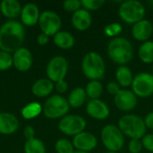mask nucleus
<instances>
[{
	"label": "nucleus",
	"instance_id": "nucleus-37",
	"mask_svg": "<svg viewBox=\"0 0 153 153\" xmlns=\"http://www.w3.org/2000/svg\"><path fill=\"white\" fill-rule=\"evenodd\" d=\"M55 89L60 94L65 93L68 90V83L65 80L59 81V82L55 83Z\"/></svg>",
	"mask_w": 153,
	"mask_h": 153
},
{
	"label": "nucleus",
	"instance_id": "nucleus-7",
	"mask_svg": "<svg viewBox=\"0 0 153 153\" xmlns=\"http://www.w3.org/2000/svg\"><path fill=\"white\" fill-rule=\"evenodd\" d=\"M100 139L108 152H118L125 145V135L116 125L104 126L100 131Z\"/></svg>",
	"mask_w": 153,
	"mask_h": 153
},
{
	"label": "nucleus",
	"instance_id": "nucleus-1",
	"mask_svg": "<svg viewBox=\"0 0 153 153\" xmlns=\"http://www.w3.org/2000/svg\"><path fill=\"white\" fill-rule=\"evenodd\" d=\"M25 38V30L22 22L9 20L0 27V50L14 53L22 48Z\"/></svg>",
	"mask_w": 153,
	"mask_h": 153
},
{
	"label": "nucleus",
	"instance_id": "nucleus-3",
	"mask_svg": "<svg viewBox=\"0 0 153 153\" xmlns=\"http://www.w3.org/2000/svg\"><path fill=\"white\" fill-rule=\"evenodd\" d=\"M81 68L84 76L90 81H100L105 77V60L98 52H88L82 57Z\"/></svg>",
	"mask_w": 153,
	"mask_h": 153
},
{
	"label": "nucleus",
	"instance_id": "nucleus-39",
	"mask_svg": "<svg viewBox=\"0 0 153 153\" xmlns=\"http://www.w3.org/2000/svg\"><path fill=\"white\" fill-rule=\"evenodd\" d=\"M143 120H144V123H145L147 129L153 130V111L148 113L145 116V117L143 118Z\"/></svg>",
	"mask_w": 153,
	"mask_h": 153
},
{
	"label": "nucleus",
	"instance_id": "nucleus-9",
	"mask_svg": "<svg viewBox=\"0 0 153 153\" xmlns=\"http://www.w3.org/2000/svg\"><path fill=\"white\" fill-rule=\"evenodd\" d=\"M69 68L67 59L63 56H55L48 63L46 67V74L48 79L53 82L65 80Z\"/></svg>",
	"mask_w": 153,
	"mask_h": 153
},
{
	"label": "nucleus",
	"instance_id": "nucleus-17",
	"mask_svg": "<svg viewBox=\"0 0 153 153\" xmlns=\"http://www.w3.org/2000/svg\"><path fill=\"white\" fill-rule=\"evenodd\" d=\"M40 12L38 5L34 3H28L22 6L21 13V22L22 25L31 27L39 22Z\"/></svg>",
	"mask_w": 153,
	"mask_h": 153
},
{
	"label": "nucleus",
	"instance_id": "nucleus-34",
	"mask_svg": "<svg viewBox=\"0 0 153 153\" xmlns=\"http://www.w3.org/2000/svg\"><path fill=\"white\" fill-rule=\"evenodd\" d=\"M143 149L142 140L140 139H131L127 144V150L130 153H141Z\"/></svg>",
	"mask_w": 153,
	"mask_h": 153
},
{
	"label": "nucleus",
	"instance_id": "nucleus-38",
	"mask_svg": "<svg viewBox=\"0 0 153 153\" xmlns=\"http://www.w3.org/2000/svg\"><path fill=\"white\" fill-rule=\"evenodd\" d=\"M23 135L26 140H30L35 138V130L31 126H26L23 130Z\"/></svg>",
	"mask_w": 153,
	"mask_h": 153
},
{
	"label": "nucleus",
	"instance_id": "nucleus-13",
	"mask_svg": "<svg viewBox=\"0 0 153 153\" xmlns=\"http://www.w3.org/2000/svg\"><path fill=\"white\" fill-rule=\"evenodd\" d=\"M72 143L76 151L90 153L98 146V138L92 133L83 131L74 136Z\"/></svg>",
	"mask_w": 153,
	"mask_h": 153
},
{
	"label": "nucleus",
	"instance_id": "nucleus-26",
	"mask_svg": "<svg viewBox=\"0 0 153 153\" xmlns=\"http://www.w3.org/2000/svg\"><path fill=\"white\" fill-rule=\"evenodd\" d=\"M84 90L90 100H99L104 92V87L100 81H89Z\"/></svg>",
	"mask_w": 153,
	"mask_h": 153
},
{
	"label": "nucleus",
	"instance_id": "nucleus-12",
	"mask_svg": "<svg viewBox=\"0 0 153 153\" xmlns=\"http://www.w3.org/2000/svg\"><path fill=\"white\" fill-rule=\"evenodd\" d=\"M114 104L121 111L129 112L134 110L138 104L137 96L129 89H121L114 96Z\"/></svg>",
	"mask_w": 153,
	"mask_h": 153
},
{
	"label": "nucleus",
	"instance_id": "nucleus-18",
	"mask_svg": "<svg viewBox=\"0 0 153 153\" xmlns=\"http://www.w3.org/2000/svg\"><path fill=\"white\" fill-rule=\"evenodd\" d=\"M71 22L73 27L78 31L87 30L92 23V16L91 12L81 8L72 14Z\"/></svg>",
	"mask_w": 153,
	"mask_h": 153
},
{
	"label": "nucleus",
	"instance_id": "nucleus-5",
	"mask_svg": "<svg viewBox=\"0 0 153 153\" xmlns=\"http://www.w3.org/2000/svg\"><path fill=\"white\" fill-rule=\"evenodd\" d=\"M118 16L126 23L134 25L144 19L146 8L144 4L138 0L123 1L118 7Z\"/></svg>",
	"mask_w": 153,
	"mask_h": 153
},
{
	"label": "nucleus",
	"instance_id": "nucleus-6",
	"mask_svg": "<svg viewBox=\"0 0 153 153\" xmlns=\"http://www.w3.org/2000/svg\"><path fill=\"white\" fill-rule=\"evenodd\" d=\"M69 110L70 106L67 99L60 94L51 95L47 99L42 107L43 115L49 119L62 118L68 115Z\"/></svg>",
	"mask_w": 153,
	"mask_h": 153
},
{
	"label": "nucleus",
	"instance_id": "nucleus-28",
	"mask_svg": "<svg viewBox=\"0 0 153 153\" xmlns=\"http://www.w3.org/2000/svg\"><path fill=\"white\" fill-rule=\"evenodd\" d=\"M23 150L24 153H46V146L41 140L35 137L26 140Z\"/></svg>",
	"mask_w": 153,
	"mask_h": 153
},
{
	"label": "nucleus",
	"instance_id": "nucleus-35",
	"mask_svg": "<svg viewBox=\"0 0 153 153\" xmlns=\"http://www.w3.org/2000/svg\"><path fill=\"white\" fill-rule=\"evenodd\" d=\"M142 143L143 149H145L147 152L153 153V134H146L142 138Z\"/></svg>",
	"mask_w": 153,
	"mask_h": 153
},
{
	"label": "nucleus",
	"instance_id": "nucleus-25",
	"mask_svg": "<svg viewBox=\"0 0 153 153\" xmlns=\"http://www.w3.org/2000/svg\"><path fill=\"white\" fill-rule=\"evenodd\" d=\"M138 56L143 64H153V40H147L140 45Z\"/></svg>",
	"mask_w": 153,
	"mask_h": 153
},
{
	"label": "nucleus",
	"instance_id": "nucleus-21",
	"mask_svg": "<svg viewBox=\"0 0 153 153\" xmlns=\"http://www.w3.org/2000/svg\"><path fill=\"white\" fill-rule=\"evenodd\" d=\"M22 6L17 0H3L0 3V11L2 14L10 19L13 20L21 15Z\"/></svg>",
	"mask_w": 153,
	"mask_h": 153
},
{
	"label": "nucleus",
	"instance_id": "nucleus-44",
	"mask_svg": "<svg viewBox=\"0 0 153 153\" xmlns=\"http://www.w3.org/2000/svg\"><path fill=\"white\" fill-rule=\"evenodd\" d=\"M152 75H153V67H152Z\"/></svg>",
	"mask_w": 153,
	"mask_h": 153
},
{
	"label": "nucleus",
	"instance_id": "nucleus-19",
	"mask_svg": "<svg viewBox=\"0 0 153 153\" xmlns=\"http://www.w3.org/2000/svg\"><path fill=\"white\" fill-rule=\"evenodd\" d=\"M20 123L18 118L12 113L1 112L0 113V134H12L18 131Z\"/></svg>",
	"mask_w": 153,
	"mask_h": 153
},
{
	"label": "nucleus",
	"instance_id": "nucleus-41",
	"mask_svg": "<svg viewBox=\"0 0 153 153\" xmlns=\"http://www.w3.org/2000/svg\"><path fill=\"white\" fill-rule=\"evenodd\" d=\"M74 153H88V152H78V151H75Z\"/></svg>",
	"mask_w": 153,
	"mask_h": 153
},
{
	"label": "nucleus",
	"instance_id": "nucleus-23",
	"mask_svg": "<svg viewBox=\"0 0 153 153\" xmlns=\"http://www.w3.org/2000/svg\"><path fill=\"white\" fill-rule=\"evenodd\" d=\"M53 41L57 48L62 49H70L75 44L74 35L66 30L58 31L55 36H53Z\"/></svg>",
	"mask_w": 153,
	"mask_h": 153
},
{
	"label": "nucleus",
	"instance_id": "nucleus-14",
	"mask_svg": "<svg viewBox=\"0 0 153 153\" xmlns=\"http://www.w3.org/2000/svg\"><path fill=\"white\" fill-rule=\"evenodd\" d=\"M87 115L96 120H105L110 115V108L108 104L99 100H90L85 108Z\"/></svg>",
	"mask_w": 153,
	"mask_h": 153
},
{
	"label": "nucleus",
	"instance_id": "nucleus-30",
	"mask_svg": "<svg viewBox=\"0 0 153 153\" xmlns=\"http://www.w3.org/2000/svg\"><path fill=\"white\" fill-rule=\"evenodd\" d=\"M104 34L111 39L119 37L123 31V26L119 22H110L104 27Z\"/></svg>",
	"mask_w": 153,
	"mask_h": 153
},
{
	"label": "nucleus",
	"instance_id": "nucleus-11",
	"mask_svg": "<svg viewBox=\"0 0 153 153\" xmlns=\"http://www.w3.org/2000/svg\"><path fill=\"white\" fill-rule=\"evenodd\" d=\"M132 91L137 98L146 99L153 95V75L151 73L141 72L134 75L131 85Z\"/></svg>",
	"mask_w": 153,
	"mask_h": 153
},
{
	"label": "nucleus",
	"instance_id": "nucleus-8",
	"mask_svg": "<svg viewBox=\"0 0 153 153\" xmlns=\"http://www.w3.org/2000/svg\"><path fill=\"white\" fill-rule=\"evenodd\" d=\"M87 122L80 115L71 114L62 117L58 123L59 131L67 136H75L85 131Z\"/></svg>",
	"mask_w": 153,
	"mask_h": 153
},
{
	"label": "nucleus",
	"instance_id": "nucleus-36",
	"mask_svg": "<svg viewBox=\"0 0 153 153\" xmlns=\"http://www.w3.org/2000/svg\"><path fill=\"white\" fill-rule=\"evenodd\" d=\"M106 90L109 95L116 96L118 93V91L121 90V87L118 85V83L117 82H109L106 86Z\"/></svg>",
	"mask_w": 153,
	"mask_h": 153
},
{
	"label": "nucleus",
	"instance_id": "nucleus-27",
	"mask_svg": "<svg viewBox=\"0 0 153 153\" xmlns=\"http://www.w3.org/2000/svg\"><path fill=\"white\" fill-rule=\"evenodd\" d=\"M42 113V106L38 102H31L24 106L21 111V114L24 119L30 120L39 117Z\"/></svg>",
	"mask_w": 153,
	"mask_h": 153
},
{
	"label": "nucleus",
	"instance_id": "nucleus-29",
	"mask_svg": "<svg viewBox=\"0 0 153 153\" xmlns=\"http://www.w3.org/2000/svg\"><path fill=\"white\" fill-rule=\"evenodd\" d=\"M55 150L56 153H74L75 152L73 143L65 138L58 139L56 142Z\"/></svg>",
	"mask_w": 153,
	"mask_h": 153
},
{
	"label": "nucleus",
	"instance_id": "nucleus-42",
	"mask_svg": "<svg viewBox=\"0 0 153 153\" xmlns=\"http://www.w3.org/2000/svg\"><path fill=\"white\" fill-rule=\"evenodd\" d=\"M149 4H151L152 6H153V0H152V1H150V2H149Z\"/></svg>",
	"mask_w": 153,
	"mask_h": 153
},
{
	"label": "nucleus",
	"instance_id": "nucleus-20",
	"mask_svg": "<svg viewBox=\"0 0 153 153\" xmlns=\"http://www.w3.org/2000/svg\"><path fill=\"white\" fill-rule=\"evenodd\" d=\"M55 89V84L48 78H41L37 80L31 86V92L38 98H44L49 96Z\"/></svg>",
	"mask_w": 153,
	"mask_h": 153
},
{
	"label": "nucleus",
	"instance_id": "nucleus-2",
	"mask_svg": "<svg viewBox=\"0 0 153 153\" xmlns=\"http://www.w3.org/2000/svg\"><path fill=\"white\" fill-rule=\"evenodd\" d=\"M107 55L113 63L119 66L126 65L134 57V47L129 39L119 36L108 41Z\"/></svg>",
	"mask_w": 153,
	"mask_h": 153
},
{
	"label": "nucleus",
	"instance_id": "nucleus-16",
	"mask_svg": "<svg viewBox=\"0 0 153 153\" xmlns=\"http://www.w3.org/2000/svg\"><path fill=\"white\" fill-rule=\"evenodd\" d=\"M13 66L20 72H27L33 64L31 52L26 48H20L13 56Z\"/></svg>",
	"mask_w": 153,
	"mask_h": 153
},
{
	"label": "nucleus",
	"instance_id": "nucleus-33",
	"mask_svg": "<svg viewBox=\"0 0 153 153\" xmlns=\"http://www.w3.org/2000/svg\"><path fill=\"white\" fill-rule=\"evenodd\" d=\"M64 9L70 13H75L82 8V3L80 0H65L63 3Z\"/></svg>",
	"mask_w": 153,
	"mask_h": 153
},
{
	"label": "nucleus",
	"instance_id": "nucleus-4",
	"mask_svg": "<svg viewBox=\"0 0 153 153\" xmlns=\"http://www.w3.org/2000/svg\"><path fill=\"white\" fill-rule=\"evenodd\" d=\"M117 126L123 134L131 139H140L147 134V127L143 117L134 114H126L122 116Z\"/></svg>",
	"mask_w": 153,
	"mask_h": 153
},
{
	"label": "nucleus",
	"instance_id": "nucleus-43",
	"mask_svg": "<svg viewBox=\"0 0 153 153\" xmlns=\"http://www.w3.org/2000/svg\"><path fill=\"white\" fill-rule=\"evenodd\" d=\"M106 153H118V152H108Z\"/></svg>",
	"mask_w": 153,
	"mask_h": 153
},
{
	"label": "nucleus",
	"instance_id": "nucleus-40",
	"mask_svg": "<svg viewBox=\"0 0 153 153\" xmlns=\"http://www.w3.org/2000/svg\"><path fill=\"white\" fill-rule=\"evenodd\" d=\"M37 41H38V44L39 45H40V46H45V45H47L48 43V41H49V37L48 36V35H46V34H44V33H40V34H39V36H38V38H37Z\"/></svg>",
	"mask_w": 153,
	"mask_h": 153
},
{
	"label": "nucleus",
	"instance_id": "nucleus-32",
	"mask_svg": "<svg viewBox=\"0 0 153 153\" xmlns=\"http://www.w3.org/2000/svg\"><path fill=\"white\" fill-rule=\"evenodd\" d=\"M82 8L91 12V11H96L100 9L104 4V0H82Z\"/></svg>",
	"mask_w": 153,
	"mask_h": 153
},
{
	"label": "nucleus",
	"instance_id": "nucleus-31",
	"mask_svg": "<svg viewBox=\"0 0 153 153\" xmlns=\"http://www.w3.org/2000/svg\"><path fill=\"white\" fill-rule=\"evenodd\" d=\"M13 65V56L10 53L0 50V71H6Z\"/></svg>",
	"mask_w": 153,
	"mask_h": 153
},
{
	"label": "nucleus",
	"instance_id": "nucleus-10",
	"mask_svg": "<svg viewBox=\"0 0 153 153\" xmlns=\"http://www.w3.org/2000/svg\"><path fill=\"white\" fill-rule=\"evenodd\" d=\"M39 26L42 33L50 36H55L62 27V19L59 14L51 10H46L40 13L39 19Z\"/></svg>",
	"mask_w": 153,
	"mask_h": 153
},
{
	"label": "nucleus",
	"instance_id": "nucleus-24",
	"mask_svg": "<svg viewBox=\"0 0 153 153\" xmlns=\"http://www.w3.org/2000/svg\"><path fill=\"white\" fill-rule=\"evenodd\" d=\"M87 95L85 92L84 88L82 87H76L71 91L67 97V101L69 103L70 108H81L87 100Z\"/></svg>",
	"mask_w": 153,
	"mask_h": 153
},
{
	"label": "nucleus",
	"instance_id": "nucleus-22",
	"mask_svg": "<svg viewBox=\"0 0 153 153\" xmlns=\"http://www.w3.org/2000/svg\"><path fill=\"white\" fill-rule=\"evenodd\" d=\"M115 77L116 82L118 83L121 89H127L131 87L134 75L130 67L127 65H120L116 70Z\"/></svg>",
	"mask_w": 153,
	"mask_h": 153
},
{
	"label": "nucleus",
	"instance_id": "nucleus-15",
	"mask_svg": "<svg viewBox=\"0 0 153 153\" xmlns=\"http://www.w3.org/2000/svg\"><path fill=\"white\" fill-rule=\"evenodd\" d=\"M131 33L133 38L140 42L150 40L153 34L152 22L147 19H143L140 22L132 25Z\"/></svg>",
	"mask_w": 153,
	"mask_h": 153
}]
</instances>
